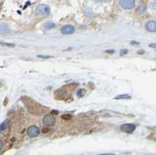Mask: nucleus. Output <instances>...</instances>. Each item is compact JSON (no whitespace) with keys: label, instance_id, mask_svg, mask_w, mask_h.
<instances>
[{"label":"nucleus","instance_id":"f257e3e1","mask_svg":"<svg viewBox=\"0 0 156 155\" xmlns=\"http://www.w3.org/2000/svg\"><path fill=\"white\" fill-rule=\"evenodd\" d=\"M34 13L37 16H47L50 13V9L46 5H38L35 8Z\"/></svg>","mask_w":156,"mask_h":155},{"label":"nucleus","instance_id":"f03ea898","mask_svg":"<svg viewBox=\"0 0 156 155\" xmlns=\"http://www.w3.org/2000/svg\"><path fill=\"white\" fill-rule=\"evenodd\" d=\"M119 6L123 10H132L135 6V0H119Z\"/></svg>","mask_w":156,"mask_h":155},{"label":"nucleus","instance_id":"7ed1b4c3","mask_svg":"<svg viewBox=\"0 0 156 155\" xmlns=\"http://www.w3.org/2000/svg\"><path fill=\"white\" fill-rule=\"evenodd\" d=\"M40 131L39 128L36 126H30L29 128L27 129V136L30 137V138H34V137H37V136H39Z\"/></svg>","mask_w":156,"mask_h":155},{"label":"nucleus","instance_id":"20e7f679","mask_svg":"<svg viewBox=\"0 0 156 155\" xmlns=\"http://www.w3.org/2000/svg\"><path fill=\"white\" fill-rule=\"evenodd\" d=\"M56 123V118L52 115L51 114H48L45 116L43 118V124L44 126L49 127V126H53Z\"/></svg>","mask_w":156,"mask_h":155},{"label":"nucleus","instance_id":"39448f33","mask_svg":"<svg viewBox=\"0 0 156 155\" xmlns=\"http://www.w3.org/2000/svg\"><path fill=\"white\" fill-rule=\"evenodd\" d=\"M135 125L131 124V123H126V124L122 125L120 127L121 131L125 133H131L135 130Z\"/></svg>","mask_w":156,"mask_h":155},{"label":"nucleus","instance_id":"423d86ee","mask_svg":"<svg viewBox=\"0 0 156 155\" xmlns=\"http://www.w3.org/2000/svg\"><path fill=\"white\" fill-rule=\"evenodd\" d=\"M60 31L61 33L62 34H64V35H66V34H72L74 33L75 28L72 25H65L61 28Z\"/></svg>","mask_w":156,"mask_h":155},{"label":"nucleus","instance_id":"0eeeda50","mask_svg":"<svg viewBox=\"0 0 156 155\" xmlns=\"http://www.w3.org/2000/svg\"><path fill=\"white\" fill-rule=\"evenodd\" d=\"M146 30L149 32H156V21L149 20L145 24Z\"/></svg>","mask_w":156,"mask_h":155},{"label":"nucleus","instance_id":"6e6552de","mask_svg":"<svg viewBox=\"0 0 156 155\" xmlns=\"http://www.w3.org/2000/svg\"><path fill=\"white\" fill-rule=\"evenodd\" d=\"M9 126H10V120L6 119L5 120L4 122H2V123L0 124V133L4 132L6 129L8 128Z\"/></svg>","mask_w":156,"mask_h":155},{"label":"nucleus","instance_id":"1a4fd4ad","mask_svg":"<svg viewBox=\"0 0 156 155\" xmlns=\"http://www.w3.org/2000/svg\"><path fill=\"white\" fill-rule=\"evenodd\" d=\"M131 97L128 94H120V95H118L116 97H115V99L116 100H127V99H130Z\"/></svg>","mask_w":156,"mask_h":155},{"label":"nucleus","instance_id":"9d476101","mask_svg":"<svg viewBox=\"0 0 156 155\" xmlns=\"http://www.w3.org/2000/svg\"><path fill=\"white\" fill-rule=\"evenodd\" d=\"M56 27V24H55L53 22H48V23H46L45 24V27L46 29H52Z\"/></svg>","mask_w":156,"mask_h":155},{"label":"nucleus","instance_id":"9b49d317","mask_svg":"<svg viewBox=\"0 0 156 155\" xmlns=\"http://www.w3.org/2000/svg\"><path fill=\"white\" fill-rule=\"evenodd\" d=\"M146 10V6H144V5H143V6H141L138 8V12H140V13H143V12H145Z\"/></svg>","mask_w":156,"mask_h":155},{"label":"nucleus","instance_id":"f8f14e48","mask_svg":"<svg viewBox=\"0 0 156 155\" xmlns=\"http://www.w3.org/2000/svg\"><path fill=\"white\" fill-rule=\"evenodd\" d=\"M150 6L153 10H156V0H152V2H150Z\"/></svg>","mask_w":156,"mask_h":155},{"label":"nucleus","instance_id":"ddd939ff","mask_svg":"<svg viewBox=\"0 0 156 155\" xmlns=\"http://www.w3.org/2000/svg\"><path fill=\"white\" fill-rule=\"evenodd\" d=\"M71 117H72V116H71L70 115H69V114H64V115H62V118H63L64 120L70 119Z\"/></svg>","mask_w":156,"mask_h":155},{"label":"nucleus","instance_id":"4468645a","mask_svg":"<svg viewBox=\"0 0 156 155\" xmlns=\"http://www.w3.org/2000/svg\"><path fill=\"white\" fill-rule=\"evenodd\" d=\"M37 57H38V58H51L50 56H42V55H39V56H37Z\"/></svg>","mask_w":156,"mask_h":155},{"label":"nucleus","instance_id":"2eb2a0df","mask_svg":"<svg viewBox=\"0 0 156 155\" xmlns=\"http://www.w3.org/2000/svg\"><path fill=\"white\" fill-rule=\"evenodd\" d=\"M126 53H127V49L122 50V51H121V55H123V54H126Z\"/></svg>","mask_w":156,"mask_h":155},{"label":"nucleus","instance_id":"dca6fc26","mask_svg":"<svg viewBox=\"0 0 156 155\" xmlns=\"http://www.w3.org/2000/svg\"><path fill=\"white\" fill-rule=\"evenodd\" d=\"M2 147H3V143H2V141L0 140V151H1V150H2Z\"/></svg>","mask_w":156,"mask_h":155},{"label":"nucleus","instance_id":"f3484780","mask_svg":"<svg viewBox=\"0 0 156 155\" xmlns=\"http://www.w3.org/2000/svg\"><path fill=\"white\" fill-rule=\"evenodd\" d=\"M98 155H115V154H114L107 153V154H98Z\"/></svg>","mask_w":156,"mask_h":155},{"label":"nucleus","instance_id":"a211bd4d","mask_svg":"<svg viewBox=\"0 0 156 155\" xmlns=\"http://www.w3.org/2000/svg\"><path fill=\"white\" fill-rule=\"evenodd\" d=\"M96 2H106V1H108V0H94Z\"/></svg>","mask_w":156,"mask_h":155},{"label":"nucleus","instance_id":"6ab92c4d","mask_svg":"<svg viewBox=\"0 0 156 155\" xmlns=\"http://www.w3.org/2000/svg\"><path fill=\"white\" fill-rule=\"evenodd\" d=\"M106 52H108V53H109V52H112V53H113L114 51H113V50H112V51H106Z\"/></svg>","mask_w":156,"mask_h":155},{"label":"nucleus","instance_id":"aec40b11","mask_svg":"<svg viewBox=\"0 0 156 155\" xmlns=\"http://www.w3.org/2000/svg\"><path fill=\"white\" fill-rule=\"evenodd\" d=\"M52 113H56V115H57V113H58V112H56V111H52Z\"/></svg>","mask_w":156,"mask_h":155}]
</instances>
